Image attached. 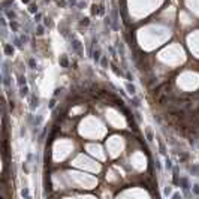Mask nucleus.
Returning a JSON list of instances; mask_svg holds the SVG:
<instances>
[{"label":"nucleus","instance_id":"obj_1","mask_svg":"<svg viewBox=\"0 0 199 199\" xmlns=\"http://www.w3.org/2000/svg\"><path fill=\"white\" fill-rule=\"evenodd\" d=\"M126 88L129 90V93H130V94H135V93H136V88H135L132 84H126Z\"/></svg>","mask_w":199,"mask_h":199},{"label":"nucleus","instance_id":"obj_2","mask_svg":"<svg viewBox=\"0 0 199 199\" xmlns=\"http://www.w3.org/2000/svg\"><path fill=\"white\" fill-rule=\"evenodd\" d=\"M5 51H6L8 56H12V54H13V48H12L11 45H6V46H5Z\"/></svg>","mask_w":199,"mask_h":199},{"label":"nucleus","instance_id":"obj_3","mask_svg":"<svg viewBox=\"0 0 199 199\" xmlns=\"http://www.w3.org/2000/svg\"><path fill=\"white\" fill-rule=\"evenodd\" d=\"M93 58H94L96 61H99V58H100V51H99V50H96V51L93 52Z\"/></svg>","mask_w":199,"mask_h":199},{"label":"nucleus","instance_id":"obj_4","mask_svg":"<svg viewBox=\"0 0 199 199\" xmlns=\"http://www.w3.org/2000/svg\"><path fill=\"white\" fill-rule=\"evenodd\" d=\"M19 93H21V96H27V93H29V87H27V85L21 87V91H19Z\"/></svg>","mask_w":199,"mask_h":199},{"label":"nucleus","instance_id":"obj_5","mask_svg":"<svg viewBox=\"0 0 199 199\" xmlns=\"http://www.w3.org/2000/svg\"><path fill=\"white\" fill-rule=\"evenodd\" d=\"M38 102H39V100H38V97H35V96H33V100H32V108H33V109H35V108L39 105Z\"/></svg>","mask_w":199,"mask_h":199},{"label":"nucleus","instance_id":"obj_6","mask_svg":"<svg viewBox=\"0 0 199 199\" xmlns=\"http://www.w3.org/2000/svg\"><path fill=\"white\" fill-rule=\"evenodd\" d=\"M18 84H19V87H23V84H26V78H24V77H19Z\"/></svg>","mask_w":199,"mask_h":199},{"label":"nucleus","instance_id":"obj_7","mask_svg":"<svg viewBox=\"0 0 199 199\" xmlns=\"http://www.w3.org/2000/svg\"><path fill=\"white\" fill-rule=\"evenodd\" d=\"M60 63H61V66H67V60H66V57H61V60H60Z\"/></svg>","mask_w":199,"mask_h":199},{"label":"nucleus","instance_id":"obj_8","mask_svg":"<svg viewBox=\"0 0 199 199\" xmlns=\"http://www.w3.org/2000/svg\"><path fill=\"white\" fill-rule=\"evenodd\" d=\"M193 192L196 195H199V184H195V186H193Z\"/></svg>","mask_w":199,"mask_h":199},{"label":"nucleus","instance_id":"obj_9","mask_svg":"<svg viewBox=\"0 0 199 199\" xmlns=\"http://www.w3.org/2000/svg\"><path fill=\"white\" fill-rule=\"evenodd\" d=\"M54 105H56V99H52V100L50 102V109H51V108H54Z\"/></svg>","mask_w":199,"mask_h":199},{"label":"nucleus","instance_id":"obj_10","mask_svg":"<svg viewBox=\"0 0 199 199\" xmlns=\"http://www.w3.org/2000/svg\"><path fill=\"white\" fill-rule=\"evenodd\" d=\"M29 63H30V66H32V67H35V66H36V61H35V60H33V58H32V60L29 61Z\"/></svg>","mask_w":199,"mask_h":199},{"label":"nucleus","instance_id":"obj_11","mask_svg":"<svg viewBox=\"0 0 199 199\" xmlns=\"http://www.w3.org/2000/svg\"><path fill=\"white\" fill-rule=\"evenodd\" d=\"M81 24H82V26H87V24H88V18H84V21H81Z\"/></svg>","mask_w":199,"mask_h":199},{"label":"nucleus","instance_id":"obj_12","mask_svg":"<svg viewBox=\"0 0 199 199\" xmlns=\"http://www.w3.org/2000/svg\"><path fill=\"white\" fill-rule=\"evenodd\" d=\"M40 18H42V13H38V15L35 17V19H36V21H39V19H40Z\"/></svg>","mask_w":199,"mask_h":199},{"label":"nucleus","instance_id":"obj_13","mask_svg":"<svg viewBox=\"0 0 199 199\" xmlns=\"http://www.w3.org/2000/svg\"><path fill=\"white\" fill-rule=\"evenodd\" d=\"M30 11H32V12H36L38 8H36V6H30Z\"/></svg>","mask_w":199,"mask_h":199},{"label":"nucleus","instance_id":"obj_14","mask_svg":"<svg viewBox=\"0 0 199 199\" xmlns=\"http://www.w3.org/2000/svg\"><path fill=\"white\" fill-rule=\"evenodd\" d=\"M23 2H24V3H29V0H23Z\"/></svg>","mask_w":199,"mask_h":199}]
</instances>
